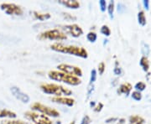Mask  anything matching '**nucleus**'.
I'll return each instance as SVG.
<instances>
[{
	"label": "nucleus",
	"instance_id": "a211bd4d",
	"mask_svg": "<svg viewBox=\"0 0 151 124\" xmlns=\"http://www.w3.org/2000/svg\"><path fill=\"white\" fill-rule=\"evenodd\" d=\"M140 65L143 67V69H144V70H145V71H147V70H149V67H150V64H149V60H148V59L146 58V57H142L140 59Z\"/></svg>",
	"mask_w": 151,
	"mask_h": 124
},
{
	"label": "nucleus",
	"instance_id": "72a5a7b5",
	"mask_svg": "<svg viewBox=\"0 0 151 124\" xmlns=\"http://www.w3.org/2000/svg\"><path fill=\"white\" fill-rule=\"evenodd\" d=\"M32 124H34V123H32Z\"/></svg>",
	"mask_w": 151,
	"mask_h": 124
},
{
	"label": "nucleus",
	"instance_id": "b1692460",
	"mask_svg": "<svg viewBox=\"0 0 151 124\" xmlns=\"http://www.w3.org/2000/svg\"><path fill=\"white\" fill-rule=\"evenodd\" d=\"M132 98L136 100V101H140L142 99V95H141V93L139 92L135 91V92L132 93Z\"/></svg>",
	"mask_w": 151,
	"mask_h": 124
},
{
	"label": "nucleus",
	"instance_id": "cd10ccee",
	"mask_svg": "<svg viewBox=\"0 0 151 124\" xmlns=\"http://www.w3.org/2000/svg\"><path fill=\"white\" fill-rule=\"evenodd\" d=\"M91 123H92V120L90 118V117L86 115V116L83 117V118H82L81 122V124H91Z\"/></svg>",
	"mask_w": 151,
	"mask_h": 124
},
{
	"label": "nucleus",
	"instance_id": "9b49d317",
	"mask_svg": "<svg viewBox=\"0 0 151 124\" xmlns=\"http://www.w3.org/2000/svg\"><path fill=\"white\" fill-rule=\"evenodd\" d=\"M51 101L55 103L65 105L68 107H72L75 104V100L68 97H54L51 98Z\"/></svg>",
	"mask_w": 151,
	"mask_h": 124
},
{
	"label": "nucleus",
	"instance_id": "f8f14e48",
	"mask_svg": "<svg viewBox=\"0 0 151 124\" xmlns=\"http://www.w3.org/2000/svg\"><path fill=\"white\" fill-rule=\"evenodd\" d=\"M59 4L65 6L68 9H79L81 5L80 3L76 0H60L59 1Z\"/></svg>",
	"mask_w": 151,
	"mask_h": 124
},
{
	"label": "nucleus",
	"instance_id": "473e14b6",
	"mask_svg": "<svg viewBox=\"0 0 151 124\" xmlns=\"http://www.w3.org/2000/svg\"><path fill=\"white\" fill-rule=\"evenodd\" d=\"M69 124H76V122L75 121H72V122H71V123H70Z\"/></svg>",
	"mask_w": 151,
	"mask_h": 124
},
{
	"label": "nucleus",
	"instance_id": "412c9836",
	"mask_svg": "<svg viewBox=\"0 0 151 124\" xmlns=\"http://www.w3.org/2000/svg\"><path fill=\"white\" fill-rule=\"evenodd\" d=\"M100 32L105 36H109L111 34V30H110V29L108 25H103L101 29H100Z\"/></svg>",
	"mask_w": 151,
	"mask_h": 124
},
{
	"label": "nucleus",
	"instance_id": "423d86ee",
	"mask_svg": "<svg viewBox=\"0 0 151 124\" xmlns=\"http://www.w3.org/2000/svg\"><path fill=\"white\" fill-rule=\"evenodd\" d=\"M24 117L32 121L34 124H53L49 117L34 111H28L24 113Z\"/></svg>",
	"mask_w": 151,
	"mask_h": 124
},
{
	"label": "nucleus",
	"instance_id": "dca6fc26",
	"mask_svg": "<svg viewBox=\"0 0 151 124\" xmlns=\"http://www.w3.org/2000/svg\"><path fill=\"white\" fill-rule=\"evenodd\" d=\"M1 124H32L24 122L22 120H15V119H5L1 122Z\"/></svg>",
	"mask_w": 151,
	"mask_h": 124
},
{
	"label": "nucleus",
	"instance_id": "9d476101",
	"mask_svg": "<svg viewBox=\"0 0 151 124\" xmlns=\"http://www.w3.org/2000/svg\"><path fill=\"white\" fill-rule=\"evenodd\" d=\"M10 91L12 92V94L14 95V97L23 103H28L29 102V97L28 96L26 93L22 92L19 87L13 86V87H11Z\"/></svg>",
	"mask_w": 151,
	"mask_h": 124
},
{
	"label": "nucleus",
	"instance_id": "c756f323",
	"mask_svg": "<svg viewBox=\"0 0 151 124\" xmlns=\"http://www.w3.org/2000/svg\"><path fill=\"white\" fill-rule=\"evenodd\" d=\"M103 103L99 102L97 103V105L96 107H94V111L96 112V113H99V112H101V110L103 109Z\"/></svg>",
	"mask_w": 151,
	"mask_h": 124
},
{
	"label": "nucleus",
	"instance_id": "5701e85b",
	"mask_svg": "<svg viewBox=\"0 0 151 124\" xmlns=\"http://www.w3.org/2000/svg\"><path fill=\"white\" fill-rule=\"evenodd\" d=\"M93 90H94V83H89L88 87H87V91H86V100H88L90 98Z\"/></svg>",
	"mask_w": 151,
	"mask_h": 124
},
{
	"label": "nucleus",
	"instance_id": "a878e982",
	"mask_svg": "<svg viewBox=\"0 0 151 124\" xmlns=\"http://www.w3.org/2000/svg\"><path fill=\"white\" fill-rule=\"evenodd\" d=\"M105 68H106V66H105V63L104 62L99 63V65H98V72H99V75H103V73H104V71H105Z\"/></svg>",
	"mask_w": 151,
	"mask_h": 124
},
{
	"label": "nucleus",
	"instance_id": "393cba45",
	"mask_svg": "<svg viewBox=\"0 0 151 124\" xmlns=\"http://www.w3.org/2000/svg\"><path fill=\"white\" fill-rule=\"evenodd\" d=\"M97 80V70H92L91 71V77H90V83H94Z\"/></svg>",
	"mask_w": 151,
	"mask_h": 124
},
{
	"label": "nucleus",
	"instance_id": "aec40b11",
	"mask_svg": "<svg viewBox=\"0 0 151 124\" xmlns=\"http://www.w3.org/2000/svg\"><path fill=\"white\" fill-rule=\"evenodd\" d=\"M138 19H139V23L141 25H145L146 24V18L145 15V13L143 11H140L138 14Z\"/></svg>",
	"mask_w": 151,
	"mask_h": 124
},
{
	"label": "nucleus",
	"instance_id": "f3484780",
	"mask_svg": "<svg viewBox=\"0 0 151 124\" xmlns=\"http://www.w3.org/2000/svg\"><path fill=\"white\" fill-rule=\"evenodd\" d=\"M130 124H143L144 119L140 118L139 116H133L129 119Z\"/></svg>",
	"mask_w": 151,
	"mask_h": 124
},
{
	"label": "nucleus",
	"instance_id": "f03ea898",
	"mask_svg": "<svg viewBox=\"0 0 151 124\" xmlns=\"http://www.w3.org/2000/svg\"><path fill=\"white\" fill-rule=\"evenodd\" d=\"M40 89L44 93L55 95V97H69L73 93L69 88L55 83H43L40 85Z\"/></svg>",
	"mask_w": 151,
	"mask_h": 124
},
{
	"label": "nucleus",
	"instance_id": "6ab92c4d",
	"mask_svg": "<svg viewBox=\"0 0 151 124\" xmlns=\"http://www.w3.org/2000/svg\"><path fill=\"white\" fill-rule=\"evenodd\" d=\"M97 39V34L95 32H89L87 34H86V39L89 41V42H92V43H94Z\"/></svg>",
	"mask_w": 151,
	"mask_h": 124
},
{
	"label": "nucleus",
	"instance_id": "c85d7f7f",
	"mask_svg": "<svg viewBox=\"0 0 151 124\" xmlns=\"http://www.w3.org/2000/svg\"><path fill=\"white\" fill-rule=\"evenodd\" d=\"M145 84L144 83V82H138L136 85H135V88L137 89V90H139V91H143V90H145Z\"/></svg>",
	"mask_w": 151,
	"mask_h": 124
},
{
	"label": "nucleus",
	"instance_id": "1a4fd4ad",
	"mask_svg": "<svg viewBox=\"0 0 151 124\" xmlns=\"http://www.w3.org/2000/svg\"><path fill=\"white\" fill-rule=\"evenodd\" d=\"M63 30H65V33L70 34L72 37L78 38L83 34V30L78 24H69V25H65L63 27Z\"/></svg>",
	"mask_w": 151,
	"mask_h": 124
},
{
	"label": "nucleus",
	"instance_id": "39448f33",
	"mask_svg": "<svg viewBox=\"0 0 151 124\" xmlns=\"http://www.w3.org/2000/svg\"><path fill=\"white\" fill-rule=\"evenodd\" d=\"M31 108L34 112H37L40 113H42L47 117H52V118H58L60 117V113L54 108H51L45 106L40 102H35L31 105Z\"/></svg>",
	"mask_w": 151,
	"mask_h": 124
},
{
	"label": "nucleus",
	"instance_id": "0eeeda50",
	"mask_svg": "<svg viewBox=\"0 0 151 124\" xmlns=\"http://www.w3.org/2000/svg\"><path fill=\"white\" fill-rule=\"evenodd\" d=\"M57 68L60 71L64 72L65 74H68L70 76H76V77H81L83 75V72L80 67L76 66V65H69V64H60L57 65Z\"/></svg>",
	"mask_w": 151,
	"mask_h": 124
},
{
	"label": "nucleus",
	"instance_id": "4468645a",
	"mask_svg": "<svg viewBox=\"0 0 151 124\" xmlns=\"http://www.w3.org/2000/svg\"><path fill=\"white\" fill-rule=\"evenodd\" d=\"M34 16L36 19H39L40 21H45V20H47L49 19H50V14L48 13H45V14H42V13H39L37 11H35L34 12Z\"/></svg>",
	"mask_w": 151,
	"mask_h": 124
},
{
	"label": "nucleus",
	"instance_id": "2f4dec72",
	"mask_svg": "<svg viewBox=\"0 0 151 124\" xmlns=\"http://www.w3.org/2000/svg\"><path fill=\"white\" fill-rule=\"evenodd\" d=\"M144 5L146 8V9H149V1H144Z\"/></svg>",
	"mask_w": 151,
	"mask_h": 124
},
{
	"label": "nucleus",
	"instance_id": "ddd939ff",
	"mask_svg": "<svg viewBox=\"0 0 151 124\" xmlns=\"http://www.w3.org/2000/svg\"><path fill=\"white\" fill-rule=\"evenodd\" d=\"M17 118V114L6 108H0V118L14 119Z\"/></svg>",
	"mask_w": 151,
	"mask_h": 124
},
{
	"label": "nucleus",
	"instance_id": "7ed1b4c3",
	"mask_svg": "<svg viewBox=\"0 0 151 124\" xmlns=\"http://www.w3.org/2000/svg\"><path fill=\"white\" fill-rule=\"evenodd\" d=\"M48 76L50 80L63 82L70 86H78L81 84V79L79 77L70 76L60 70H50L48 72Z\"/></svg>",
	"mask_w": 151,
	"mask_h": 124
},
{
	"label": "nucleus",
	"instance_id": "f257e3e1",
	"mask_svg": "<svg viewBox=\"0 0 151 124\" xmlns=\"http://www.w3.org/2000/svg\"><path fill=\"white\" fill-rule=\"evenodd\" d=\"M50 49L59 53L68 54L86 59L88 57V52L86 49L77 45H65L61 43H54L50 45Z\"/></svg>",
	"mask_w": 151,
	"mask_h": 124
},
{
	"label": "nucleus",
	"instance_id": "20e7f679",
	"mask_svg": "<svg viewBox=\"0 0 151 124\" xmlns=\"http://www.w3.org/2000/svg\"><path fill=\"white\" fill-rule=\"evenodd\" d=\"M40 39H49V40H64L67 39L66 34L58 29H49L42 32L39 35Z\"/></svg>",
	"mask_w": 151,
	"mask_h": 124
},
{
	"label": "nucleus",
	"instance_id": "6e6552de",
	"mask_svg": "<svg viewBox=\"0 0 151 124\" xmlns=\"http://www.w3.org/2000/svg\"><path fill=\"white\" fill-rule=\"evenodd\" d=\"M1 9L8 15H16L20 16L23 14V9L20 6L11 3H3L0 4Z\"/></svg>",
	"mask_w": 151,
	"mask_h": 124
},
{
	"label": "nucleus",
	"instance_id": "7c9ffc66",
	"mask_svg": "<svg viewBox=\"0 0 151 124\" xmlns=\"http://www.w3.org/2000/svg\"><path fill=\"white\" fill-rule=\"evenodd\" d=\"M113 72H114V74H115V75H120V74H121V69L119 68V67H115V68H114V70H113Z\"/></svg>",
	"mask_w": 151,
	"mask_h": 124
},
{
	"label": "nucleus",
	"instance_id": "2eb2a0df",
	"mask_svg": "<svg viewBox=\"0 0 151 124\" xmlns=\"http://www.w3.org/2000/svg\"><path fill=\"white\" fill-rule=\"evenodd\" d=\"M131 89H132V86L130 85L129 83H124L120 86L119 92V93H124V94H126L128 96L129 92L131 91Z\"/></svg>",
	"mask_w": 151,
	"mask_h": 124
},
{
	"label": "nucleus",
	"instance_id": "4be33fe9",
	"mask_svg": "<svg viewBox=\"0 0 151 124\" xmlns=\"http://www.w3.org/2000/svg\"><path fill=\"white\" fill-rule=\"evenodd\" d=\"M108 14L111 19L113 18V11H114V2L113 1H110L109 2V4L108 6Z\"/></svg>",
	"mask_w": 151,
	"mask_h": 124
},
{
	"label": "nucleus",
	"instance_id": "bb28decb",
	"mask_svg": "<svg viewBox=\"0 0 151 124\" xmlns=\"http://www.w3.org/2000/svg\"><path fill=\"white\" fill-rule=\"evenodd\" d=\"M99 6H100V9L102 12H105L106 9H107V3H106V1H104V0H101V1H99Z\"/></svg>",
	"mask_w": 151,
	"mask_h": 124
}]
</instances>
